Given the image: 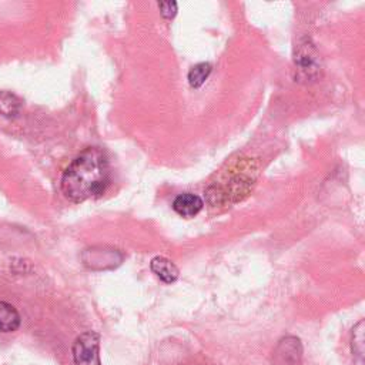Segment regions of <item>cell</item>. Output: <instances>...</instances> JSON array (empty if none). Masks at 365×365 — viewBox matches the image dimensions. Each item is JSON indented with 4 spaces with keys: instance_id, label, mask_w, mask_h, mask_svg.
I'll return each instance as SVG.
<instances>
[{
    "instance_id": "obj_1",
    "label": "cell",
    "mask_w": 365,
    "mask_h": 365,
    "mask_svg": "<svg viewBox=\"0 0 365 365\" xmlns=\"http://www.w3.org/2000/svg\"><path fill=\"white\" fill-rule=\"evenodd\" d=\"M110 180L111 168L106 153L98 147H87L64 170L60 187L67 200L83 202L101 195Z\"/></svg>"
},
{
    "instance_id": "obj_2",
    "label": "cell",
    "mask_w": 365,
    "mask_h": 365,
    "mask_svg": "<svg viewBox=\"0 0 365 365\" xmlns=\"http://www.w3.org/2000/svg\"><path fill=\"white\" fill-rule=\"evenodd\" d=\"M74 365H101L100 335L94 331L80 334L73 344Z\"/></svg>"
},
{
    "instance_id": "obj_3",
    "label": "cell",
    "mask_w": 365,
    "mask_h": 365,
    "mask_svg": "<svg viewBox=\"0 0 365 365\" xmlns=\"http://www.w3.org/2000/svg\"><path fill=\"white\" fill-rule=\"evenodd\" d=\"M301 354L302 348L299 339L295 336H285L279 341L274 352V359L277 365H297L299 364Z\"/></svg>"
},
{
    "instance_id": "obj_4",
    "label": "cell",
    "mask_w": 365,
    "mask_h": 365,
    "mask_svg": "<svg viewBox=\"0 0 365 365\" xmlns=\"http://www.w3.org/2000/svg\"><path fill=\"white\" fill-rule=\"evenodd\" d=\"M202 200L192 194V192H182L180 195L175 197V200L173 201V208L174 211L185 218H191L194 215H197L201 208H202Z\"/></svg>"
},
{
    "instance_id": "obj_5",
    "label": "cell",
    "mask_w": 365,
    "mask_h": 365,
    "mask_svg": "<svg viewBox=\"0 0 365 365\" xmlns=\"http://www.w3.org/2000/svg\"><path fill=\"white\" fill-rule=\"evenodd\" d=\"M151 271L164 282L171 284L178 278V268L165 257H154L150 262Z\"/></svg>"
},
{
    "instance_id": "obj_6",
    "label": "cell",
    "mask_w": 365,
    "mask_h": 365,
    "mask_svg": "<svg viewBox=\"0 0 365 365\" xmlns=\"http://www.w3.org/2000/svg\"><path fill=\"white\" fill-rule=\"evenodd\" d=\"M20 327V314L9 302L0 301V332H13Z\"/></svg>"
},
{
    "instance_id": "obj_7",
    "label": "cell",
    "mask_w": 365,
    "mask_h": 365,
    "mask_svg": "<svg viewBox=\"0 0 365 365\" xmlns=\"http://www.w3.org/2000/svg\"><path fill=\"white\" fill-rule=\"evenodd\" d=\"M211 70H212V67L210 63H198L194 67H191V70L188 71L190 86L194 88L201 87L205 83V80L208 78Z\"/></svg>"
},
{
    "instance_id": "obj_8",
    "label": "cell",
    "mask_w": 365,
    "mask_h": 365,
    "mask_svg": "<svg viewBox=\"0 0 365 365\" xmlns=\"http://www.w3.org/2000/svg\"><path fill=\"white\" fill-rule=\"evenodd\" d=\"M20 110V100L14 96V94H10V93H6V91H1L0 93V111L4 114V115H16Z\"/></svg>"
},
{
    "instance_id": "obj_9",
    "label": "cell",
    "mask_w": 365,
    "mask_h": 365,
    "mask_svg": "<svg viewBox=\"0 0 365 365\" xmlns=\"http://www.w3.org/2000/svg\"><path fill=\"white\" fill-rule=\"evenodd\" d=\"M158 7L161 10V16L165 19H173L177 14V3H174V1L160 3Z\"/></svg>"
}]
</instances>
